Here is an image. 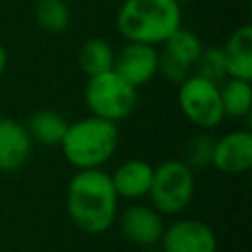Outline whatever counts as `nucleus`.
Masks as SVG:
<instances>
[{
	"instance_id": "obj_10",
	"label": "nucleus",
	"mask_w": 252,
	"mask_h": 252,
	"mask_svg": "<svg viewBox=\"0 0 252 252\" xmlns=\"http://www.w3.org/2000/svg\"><path fill=\"white\" fill-rule=\"evenodd\" d=\"M124 81L140 89L158 77V47L138 41H126L118 51H114V65Z\"/></svg>"
},
{
	"instance_id": "obj_2",
	"label": "nucleus",
	"mask_w": 252,
	"mask_h": 252,
	"mask_svg": "<svg viewBox=\"0 0 252 252\" xmlns=\"http://www.w3.org/2000/svg\"><path fill=\"white\" fill-rule=\"evenodd\" d=\"M116 32L126 41L161 45L181 28L179 0H122L116 12Z\"/></svg>"
},
{
	"instance_id": "obj_24",
	"label": "nucleus",
	"mask_w": 252,
	"mask_h": 252,
	"mask_svg": "<svg viewBox=\"0 0 252 252\" xmlns=\"http://www.w3.org/2000/svg\"><path fill=\"white\" fill-rule=\"evenodd\" d=\"M179 2H181V0H179Z\"/></svg>"
},
{
	"instance_id": "obj_9",
	"label": "nucleus",
	"mask_w": 252,
	"mask_h": 252,
	"mask_svg": "<svg viewBox=\"0 0 252 252\" xmlns=\"http://www.w3.org/2000/svg\"><path fill=\"white\" fill-rule=\"evenodd\" d=\"M116 220H118L122 236L130 244L144 248V250H150L159 242L163 226H165L163 217L150 203L146 205L140 201L130 203L122 213H118Z\"/></svg>"
},
{
	"instance_id": "obj_1",
	"label": "nucleus",
	"mask_w": 252,
	"mask_h": 252,
	"mask_svg": "<svg viewBox=\"0 0 252 252\" xmlns=\"http://www.w3.org/2000/svg\"><path fill=\"white\" fill-rule=\"evenodd\" d=\"M118 203L110 173L102 167L77 169L69 179L65 209L75 228L85 234H104L116 222Z\"/></svg>"
},
{
	"instance_id": "obj_23",
	"label": "nucleus",
	"mask_w": 252,
	"mask_h": 252,
	"mask_svg": "<svg viewBox=\"0 0 252 252\" xmlns=\"http://www.w3.org/2000/svg\"><path fill=\"white\" fill-rule=\"evenodd\" d=\"M2 118H4V116H2V104H0V120H2Z\"/></svg>"
},
{
	"instance_id": "obj_4",
	"label": "nucleus",
	"mask_w": 252,
	"mask_h": 252,
	"mask_svg": "<svg viewBox=\"0 0 252 252\" xmlns=\"http://www.w3.org/2000/svg\"><path fill=\"white\" fill-rule=\"evenodd\" d=\"M193 195L195 171L181 158H169L154 165L148 199L161 217H179L185 213L193 201Z\"/></svg>"
},
{
	"instance_id": "obj_17",
	"label": "nucleus",
	"mask_w": 252,
	"mask_h": 252,
	"mask_svg": "<svg viewBox=\"0 0 252 252\" xmlns=\"http://www.w3.org/2000/svg\"><path fill=\"white\" fill-rule=\"evenodd\" d=\"M77 63L87 77L110 71L114 65V47L102 37H89L77 51Z\"/></svg>"
},
{
	"instance_id": "obj_3",
	"label": "nucleus",
	"mask_w": 252,
	"mask_h": 252,
	"mask_svg": "<svg viewBox=\"0 0 252 252\" xmlns=\"http://www.w3.org/2000/svg\"><path fill=\"white\" fill-rule=\"evenodd\" d=\"M118 142V124L89 114L69 122L59 148L75 169H98L112 159Z\"/></svg>"
},
{
	"instance_id": "obj_13",
	"label": "nucleus",
	"mask_w": 252,
	"mask_h": 252,
	"mask_svg": "<svg viewBox=\"0 0 252 252\" xmlns=\"http://www.w3.org/2000/svg\"><path fill=\"white\" fill-rule=\"evenodd\" d=\"M152 177H154V165L142 158L126 159L120 165H116L114 171L110 173V181L118 199L130 203L148 197Z\"/></svg>"
},
{
	"instance_id": "obj_8",
	"label": "nucleus",
	"mask_w": 252,
	"mask_h": 252,
	"mask_svg": "<svg viewBox=\"0 0 252 252\" xmlns=\"http://www.w3.org/2000/svg\"><path fill=\"white\" fill-rule=\"evenodd\" d=\"M161 252H217L219 240L211 224L201 219L175 217L163 226L159 238Z\"/></svg>"
},
{
	"instance_id": "obj_21",
	"label": "nucleus",
	"mask_w": 252,
	"mask_h": 252,
	"mask_svg": "<svg viewBox=\"0 0 252 252\" xmlns=\"http://www.w3.org/2000/svg\"><path fill=\"white\" fill-rule=\"evenodd\" d=\"M6 67H8V51H6V47L0 43V77L4 75Z\"/></svg>"
},
{
	"instance_id": "obj_15",
	"label": "nucleus",
	"mask_w": 252,
	"mask_h": 252,
	"mask_svg": "<svg viewBox=\"0 0 252 252\" xmlns=\"http://www.w3.org/2000/svg\"><path fill=\"white\" fill-rule=\"evenodd\" d=\"M24 126L32 142H37L41 146H59L69 122L65 120L61 112L43 108V110H35L33 114H30Z\"/></svg>"
},
{
	"instance_id": "obj_6",
	"label": "nucleus",
	"mask_w": 252,
	"mask_h": 252,
	"mask_svg": "<svg viewBox=\"0 0 252 252\" xmlns=\"http://www.w3.org/2000/svg\"><path fill=\"white\" fill-rule=\"evenodd\" d=\"M177 104L187 122L199 130H215L224 120L219 83L201 75L191 73L177 85Z\"/></svg>"
},
{
	"instance_id": "obj_5",
	"label": "nucleus",
	"mask_w": 252,
	"mask_h": 252,
	"mask_svg": "<svg viewBox=\"0 0 252 252\" xmlns=\"http://www.w3.org/2000/svg\"><path fill=\"white\" fill-rule=\"evenodd\" d=\"M83 98L93 116L118 124L134 112L138 104V89L110 69L87 77Z\"/></svg>"
},
{
	"instance_id": "obj_16",
	"label": "nucleus",
	"mask_w": 252,
	"mask_h": 252,
	"mask_svg": "<svg viewBox=\"0 0 252 252\" xmlns=\"http://www.w3.org/2000/svg\"><path fill=\"white\" fill-rule=\"evenodd\" d=\"M219 93H220V104H222L224 118L242 120V118L250 116V112H252L250 81L226 77L222 83H219Z\"/></svg>"
},
{
	"instance_id": "obj_20",
	"label": "nucleus",
	"mask_w": 252,
	"mask_h": 252,
	"mask_svg": "<svg viewBox=\"0 0 252 252\" xmlns=\"http://www.w3.org/2000/svg\"><path fill=\"white\" fill-rule=\"evenodd\" d=\"M193 73L201 75L213 83H222L226 79V63H224L222 47H217V45L203 47L199 59L195 61Z\"/></svg>"
},
{
	"instance_id": "obj_18",
	"label": "nucleus",
	"mask_w": 252,
	"mask_h": 252,
	"mask_svg": "<svg viewBox=\"0 0 252 252\" xmlns=\"http://www.w3.org/2000/svg\"><path fill=\"white\" fill-rule=\"evenodd\" d=\"M33 20L45 33H61L71 24V8L65 0H35Z\"/></svg>"
},
{
	"instance_id": "obj_11",
	"label": "nucleus",
	"mask_w": 252,
	"mask_h": 252,
	"mask_svg": "<svg viewBox=\"0 0 252 252\" xmlns=\"http://www.w3.org/2000/svg\"><path fill=\"white\" fill-rule=\"evenodd\" d=\"M211 167L226 175H240L250 171L252 132L248 128H236L222 134L220 138H215Z\"/></svg>"
},
{
	"instance_id": "obj_7",
	"label": "nucleus",
	"mask_w": 252,
	"mask_h": 252,
	"mask_svg": "<svg viewBox=\"0 0 252 252\" xmlns=\"http://www.w3.org/2000/svg\"><path fill=\"white\" fill-rule=\"evenodd\" d=\"M158 47V75L171 85H179L193 73L195 61L199 59L205 43L195 32L181 26Z\"/></svg>"
},
{
	"instance_id": "obj_22",
	"label": "nucleus",
	"mask_w": 252,
	"mask_h": 252,
	"mask_svg": "<svg viewBox=\"0 0 252 252\" xmlns=\"http://www.w3.org/2000/svg\"><path fill=\"white\" fill-rule=\"evenodd\" d=\"M16 252H35V250H16Z\"/></svg>"
},
{
	"instance_id": "obj_14",
	"label": "nucleus",
	"mask_w": 252,
	"mask_h": 252,
	"mask_svg": "<svg viewBox=\"0 0 252 252\" xmlns=\"http://www.w3.org/2000/svg\"><path fill=\"white\" fill-rule=\"evenodd\" d=\"M226 77L252 81V26H238L222 45Z\"/></svg>"
},
{
	"instance_id": "obj_19",
	"label": "nucleus",
	"mask_w": 252,
	"mask_h": 252,
	"mask_svg": "<svg viewBox=\"0 0 252 252\" xmlns=\"http://www.w3.org/2000/svg\"><path fill=\"white\" fill-rule=\"evenodd\" d=\"M213 148H215V138L209 134V130H201L199 134H195V136H191L187 140L181 159L193 171H201L205 167H211Z\"/></svg>"
},
{
	"instance_id": "obj_12",
	"label": "nucleus",
	"mask_w": 252,
	"mask_h": 252,
	"mask_svg": "<svg viewBox=\"0 0 252 252\" xmlns=\"http://www.w3.org/2000/svg\"><path fill=\"white\" fill-rule=\"evenodd\" d=\"M33 142L22 122L0 120V173L20 171L32 158Z\"/></svg>"
}]
</instances>
